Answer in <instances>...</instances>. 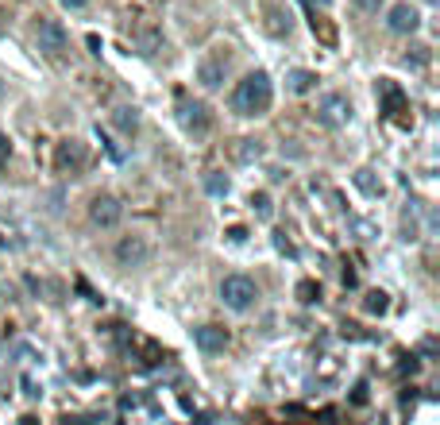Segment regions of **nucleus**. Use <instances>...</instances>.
Listing matches in <instances>:
<instances>
[{"label": "nucleus", "instance_id": "nucleus-9", "mask_svg": "<svg viewBox=\"0 0 440 425\" xmlns=\"http://www.w3.org/2000/svg\"><path fill=\"white\" fill-rule=\"evenodd\" d=\"M386 27H390L394 35H414L417 27H421V16H417V8L409 0H398V4L386 12Z\"/></svg>", "mask_w": 440, "mask_h": 425}, {"label": "nucleus", "instance_id": "nucleus-12", "mask_svg": "<svg viewBox=\"0 0 440 425\" xmlns=\"http://www.w3.org/2000/svg\"><path fill=\"white\" fill-rule=\"evenodd\" d=\"M228 151H232L236 163H255V158H263V143L259 140H236Z\"/></svg>", "mask_w": 440, "mask_h": 425}, {"label": "nucleus", "instance_id": "nucleus-4", "mask_svg": "<svg viewBox=\"0 0 440 425\" xmlns=\"http://www.w3.org/2000/svg\"><path fill=\"white\" fill-rule=\"evenodd\" d=\"M151 251H155V248H151L147 236L128 232V236H120V240H116V263H120V267H128V271H132V267H147Z\"/></svg>", "mask_w": 440, "mask_h": 425}, {"label": "nucleus", "instance_id": "nucleus-2", "mask_svg": "<svg viewBox=\"0 0 440 425\" xmlns=\"http://www.w3.org/2000/svg\"><path fill=\"white\" fill-rule=\"evenodd\" d=\"M259 298V286L251 283L248 275H228L225 283H220V301H225L228 309H236V313H243V309H251Z\"/></svg>", "mask_w": 440, "mask_h": 425}, {"label": "nucleus", "instance_id": "nucleus-21", "mask_svg": "<svg viewBox=\"0 0 440 425\" xmlns=\"http://www.w3.org/2000/svg\"><path fill=\"white\" fill-rule=\"evenodd\" d=\"M139 47H143V54H155V50L162 47V43H158V35H155V31H143V35H139Z\"/></svg>", "mask_w": 440, "mask_h": 425}, {"label": "nucleus", "instance_id": "nucleus-11", "mask_svg": "<svg viewBox=\"0 0 440 425\" xmlns=\"http://www.w3.org/2000/svg\"><path fill=\"white\" fill-rule=\"evenodd\" d=\"M379 97H382V105H386V112H406V97H402V89L390 82V77L379 82Z\"/></svg>", "mask_w": 440, "mask_h": 425}, {"label": "nucleus", "instance_id": "nucleus-23", "mask_svg": "<svg viewBox=\"0 0 440 425\" xmlns=\"http://www.w3.org/2000/svg\"><path fill=\"white\" fill-rule=\"evenodd\" d=\"M313 31L321 35L324 43H336V31H333V24H324V20H313Z\"/></svg>", "mask_w": 440, "mask_h": 425}, {"label": "nucleus", "instance_id": "nucleus-31", "mask_svg": "<svg viewBox=\"0 0 440 425\" xmlns=\"http://www.w3.org/2000/svg\"><path fill=\"white\" fill-rule=\"evenodd\" d=\"M425 4H437V0H425Z\"/></svg>", "mask_w": 440, "mask_h": 425}, {"label": "nucleus", "instance_id": "nucleus-1", "mask_svg": "<svg viewBox=\"0 0 440 425\" xmlns=\"http://www.w3.org/2000/svg\"><path fill=\"white\" fill-rule=\"evenodd\" d=\"M274 100V85H271V74L266 70H251L243 82H236L232 89V112L240 117H263Z\"/></svg>", "mask_w": 440, "mask_h": 425}, {"label": "nucleus", "instance_id": "nucleus-18", "mask_svg": "<svg viewBox=\"0 0 440 425\" xmlns=\"http://www.w3.org/2000/svg\"><path fill=\"white\" fill-rule=\"evenodd\" d=\"M205 190L213 193V197H228V190H232V186H228L225 174H216V170H213V174H205Z\"/></svg>", "mask_w": 440, "mask_h": 425}, {"label": "nucleus", "instance_id": "nucleus-26", "mask_svg": "<svg viewBox=\"0 0 440 425\" xmlns=\"http://www.w3.org/2000/svg\"><path fill=\"white\" fill-rule=\"evenodd\" d=\"M228 240H232V244H243V240H248V228L232 225V228H228Z\"/></svg>", "mask_w": 440, "mask_h": 425}, {"label": "nucleus", "instance_id": "nucleus-16", "mask_svg": "<svg viewBox=\"0 0 440 425\" xmlns=\"http://www.w3.org/2000/svg\"><path fill=\"white\" fill-rule=\"evenodd\" d=\"M356 186L367 193V197H382V182L371 174V170H359V174H356Z\"/></svg>", "mask_w": 440, "mask_h": 425}, {"label": "nucleus", "instance_id": "nucleus-6", "mask_svg": "<svg viewBox=\"0 0 440 425\" xmlns=\"http://www.w3.org/2000/svg\"><path fill=\"white\" fill-rule=\"evenodd\" d=\"M351 117V105L344 93H324L321 100H317V120H321L324 128H344Z\"/></svg>", "mask_w": 440, "mask_h": 425}, {"label": "nucleus", "instance_id": "nucleus-8", "mask_svg": "<svg viewBox=\"0 0 440 425\" xmlns=\"http://www.w3.org/2000/svg\"><path fill=\"white\" fill-rule=\"evenodd\" d=\"M120 217H124V205H120V197H112V193H100V197H93L89 221L97 228H116Z\"/></svg>", "mask_w": 440, "mask_h": 425}, {"label": "nucleus", "instance_id": "nucleus-15", "mask_svg": "<svg viewBox=\"0 0 440 425\" xmlns=\"http://www.w3.org/2000/svg\"><path fill=\"white\" fill-rule=\"evenodd\" d=\"M112 124H116L124 135H132L135 128H139V112H135V109H128V105H120V109L112 112Z\"/></svg>", "mask_w": 440, "mask_h": 425}, {"label": "nucleus", "instance_id": "nucleus-17", "mask_svg": "<svg viewBox=\"0 0 440 425\" xmlns=\"http://www.w3.org/2000/svg\"><path fill=\"white\" fill-rule=\"evenodd\" d=\"M251 209H255V213H259L263 221H271V217H274V201H271V193H263V190L251 193Z\"/></svg>", "mask_w": 440, "mask_h": 425}, {"label": "nucleus", "instance_id": "nucleus-25", "mask_svg": "<svg viewBox=\"0 0 440 425\" xmlns=\"http://www.w3.org/2000/svg\"><path fill=\"white\" fill-rule=\"evenodd\" d=\"M274 248H278V251H286V255H294V244L286 240V232H274Z\"/></svg>", "mask_w": 440, "mask_h": 425}, {"label": "nucleus", "instance_id": "nucleus-10", "mask_svg": "<svg viewBox=\"0 0 440 425\" xmlns=\"http://www.w3.org/2000/svg\"><path fill=\"white\" fill-rule=\"evenodd\" d=\"M193 341H197V348L208 352V356H216V352L228 348V333L220 325H197L193 329Z\"/></svg>", "mask_w": 440, "mask_h": 425}, {"label": "nucleus", "instance_id": "nucleus-27", "mask_svg": "<svg viewBox=\"0 0 440 425\" xmlns=\"http://www.w3.org/2000/svg\"><path fill=\"white\" fill-rule=\"evenodd\" d=\"M351 4H356L359 12H379V4H382V0H351Z\"/></svg>", "mask_w": 440, "mask_h": 425}, {"label": "nucleus", "instance_id": "nucleus-28", "mask_svg": "<svg viewBox=\"0 0 440 425\" xmlns=\"http://www.w3.org/2000/svg\"><path fill=\"white\" fill-rule=\"evenodd\" d=\"M24 394H27V398H39V387H35V379H24Z\"/></svg>", "mask_w": 440, "mask_h": 425}, {"label": "nucleus", "instance_id": "nucleus-30", "mask_svg": "<svg viewBox=\"0 0 440 425\" xmlns=\"http://www.w3.org/2000/svg\"><path fill=\"white\" fill-rule=\"evenodd\" d=\"M62 4H66V8H85L89 0H62Z\"/></svg>", "mask_w": 440, "mask_h": 425}, {"label": "nucleus", "instance_id": "nucleus-5", "mask_svg": "<svg viewBox=\"0 0 440 425\" xmlns=\"http://www.w3.org/2000/svg\"><path fill=\"white\" fill-rule=\"evenodd\" d=\"M228 66H232V54H228L225 47H216V50H208L205 59L197 62V82L205 85V89H216V85L228 77Z\"/></svg>", "mask_w": 440, "mask_h": 425}, {"label": "nucleus", "instance_id": "nucleus-24", "mask_svg": "<svg viewBox=\"0 0 440 425\" xmlns=\"http://www.w3.org/2000/svg\"><path fill=\"white\" fill-rule=\"evenodd\" d=\"M298 294H301V301H317V298H321V290H317L313 283H301V286H298Z\"/></svg>", "mask_w": 440, "mask_h": 425}, {"label": "nucleus", "instance_id": "nucleus-29", "mask_svg": "<svg viewBox=\"0 0 440 425\" xmlns=\"http://www.w3.org/2000/svg\"><path fill=\"white\" fill-rule=\"evenodd\" d=\"M8 151H12V147H8V140H4V135H0V167H4V163H8Z\"/></svg>", "mask_w": 440, "mask_h": 425}, {"label": "nucleus", "instance_id": "nucleus-3", "mask_svg": "<svg viewBox=\"0 0 440 425\" xmlns=\"http://www.w3.org/2000/svg\"><path fill=\"white\" fill-rule=\"evenodd\" d=\"M66 43H70V35H66V27H62L59 20L39 16V24H35V47H39L47 59H62Z\"/></svg>", "mask_w": 440, "mask_h": 425}, {"label": "nucleus", "instance_id": "nucleus-22", "mask_svg": "<svg viewBox=\"0 0 440 425\" xmlns=\"http://www.w3.org/2000/svg\"><path fill=\"white\" fill-rule=\"evenodd\" d=\"M417 236H421L417 232V217H409L406 213V217H402V240H417Z\"/></svg>", "mask_w": 440, "mask_h": 425}, {"label": "nucleus", "instance_id": "nucleus-7", "mask_svg": "<svg viewBox=\"0 0 440 425\" xmlns=\"http://www.w3.org/2000/svg\"><path fill=\"white\" fill-rule=\"evenodd\" d=\"M178 120H182V128L190 135H208V128H213V117H208V105L205 100H178Z\"/></svg>", "mask_w": 440, "mask_h": 425}, {"label": "nucleus", "instance_id": "nucleus-32", "mask_svg": "<svg viewBox=\"0 0 440 425\" xmlns=\"http://www.w3.org/2000/svg\"><path fill=\"white\" fill-rule=\"evenodd\" d=\"M317 4H328V0H317Z\"/></svg>", "mask_w": 440, "mask_h": 425}, {"label": "nucleus", "instance_id": "nucleus-20", "mask_svg": "<svg viewBox=\"0 0 440 425\" xmlns=\"http://www.w3.org/2000/svg\"><path fill=\"white\" fill-rule=\"evenodd\" d=\"M59 163H62V167H66V163H74V167H77V163H82V147H77L74 140H70V143H62V151H59Z\"/></svg>", "mask_w": 440, "mask_h": 425}, {"label": "nucleus", "instance_id": "nucleus-19", "mask_svg": "<svg viewBox=\"0 0 440 425\" xmlns=\"http://www.w3.org/2000/svg\"><path fill=\"white\" fill-rule=\"evenodd\" d=\"M97 140L105 143V151H108V158H112V163H124V147H120V143L112 140V135H108V132H100V128H97Z\"/></svg>", "mask_w": 440, "mask_h": 425}, {"label": "nucleus", "instance_id": "nucleus-13", "mask_svg": "<svg viewBox=\"0 0 440 425\" xmlns=\"http://www.w3.org/2000/svg\"><path fill=\"white\" fill-rule=\"evenodd\" d=\"M317 82H321V77H317L313 70H290V74H286V89L290 93H309Z\"/></svg>", "mask_w": 440, "mask_h": 425}, {"label": "nucleus", "instance_id": "nucleus-14", "mask_svg": "<svg viewBox=\"0 0 440 425\" xmlns=\"http://www.w3.org/2000/svg\"><path fill=\"white\" fill-rule=\"evenodd\" d=\"M386 309H390V294H386V290H367L363 294V313L382 317Z\"/></svg>", "mask_w": 440, "mask_h": 425}]
</instances>
